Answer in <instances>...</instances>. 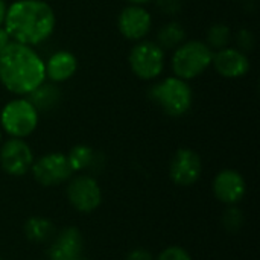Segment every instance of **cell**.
<instances>
[{"label": "cell", "instance_id": "1", "mask_svg": "<svg viewBox=\"0 0 260 260\" xmlns=\"http://www.w3.org/2000/svg\"><path fill=\"white\" fill-rule=\"evenodd\" d=\"M3 24L11 41L37 46L55 30L56 15L44 0H17L8 6Z\"/></svg>", "mask_w": 260, "mask_h": 260}, {"label": "cell", "instance_id": "2", "mask_svg": "<svg viewBox=\"0 0 260 260\" xmlns=\"http://www.w3.org/2000/svg\"><path fill=\"white\" fill-rule=\"evenodd\" d=\"M46 81V69L41 56L21 43L11 41L0 55V82L17 96H27Z\"/></svg>", "mask_w": 260, "mask_h": 260}, {"label": "cell", "instance_id": "3", "mask_svg": "<svg viewBox=\"0 0 260 260\" xmlns=\"http://www.w3.org/2000/svg\"><path fill=\"white\" fill-rule=\"evenodd\" d=\"M149 99L165 114L171 117H181L193 104V91L187 81L169 76L151 87Z\"/></svg>", "mask_w": 260, "mask_h": 260}, {"label": "cell", "instance_id": "4", "mask_svg": "<svg viewBox=\"0 0 260 260\" xmlns=\"http://www.w3.org/2000/svg\"><path fill=\"white\" fill-rule=\"evenodd\" d=\"M213 50L200 40L180 44L172 55V70L177 78L190 81L212 66Z\"/></svg>", "mask_w": 260, "mask_h": 260}, {"label": "cell", "instance_id": "5", "mask_svg": "<svg viewBox=\"0 0 260 260\" xmlns=\"http://www.w3.org/2000/svg\"><path fill=\"white\" fill-rule=\"evenodd\" d=\"M38 111L26 98H17L8 102L0 114V123L9 137L24 139L38 126Z\"/></svg>", "mask_w": 260, "mask_h": 260}, {"label": "cell", "instance_id": "6", "mask_svg": "<svg viewBox=\"0 0 260 260\" xmlns=\"http://www.w3.org/2000/svg\"><path fill=\"white\" fill-rule=\"evenodd\" d=\"M128 62L137 78L152 81L158 78L165 69V50L155 41L140 40L133 46Z\"/></svg>", "mask_w": 260, "mask_h": 260}, {"label": "cell", "instance_id": "7", "mask_svg": "<svg viewBox=\"0 0 260 260\" xmlns=\"http://www.w3.org/2000/svg\"><path fill=\"white\" fill-rule=\"evenodd\" d=\"M30 171L35 181L44 187L62 184L70 180L73 174L67 155L62 152H49L38 160H34Z\"/></svg>", "mask_w": 260, "mask_h": 260}, {"label": "cell", "instance_id": "8", "mask_svg": "<svg viewBox=\"0 0 260 260\" xmlns=\"http://www.w3.org/2000/svg\"><path fill=\"white\" fill-rule=\"evenodd\" d=\"M67 200L81 213H91L102 204L99 183L90 175H78L67 186Z\"/></svg>", "mask_w": 260, "mask_h": 260}, {"label": "cell", "instance_id": "9", "mask_svg": "<svg viewBox=\"0 0 260 260\" xmlns=\"http://www.w3.org/2000/svg\"><path fill=\"white\" fill-rule=\"evenodd\" d=\"M32 163L34 152L23 139L11 137L5 143H2L0 166L6 174L12 177H21L30 171Z\"/></svg>", "mask_w": 260, "mask_h": 260}, {"label": "cell", "instance_id": "10", "mask_svg": "<svg viewBox=\"0 0 260 260\" xmlns=\"http://www.w3.org/2000/svg\"><path fill=\"white\" fill-rule=\"evenodd\" d=\"M203 172V161L198 152L189 148H180L172 157L169 166V177L178 186L195 184Z\"/></svg>", "mask_w": 260, "mask_h": 260}, {"label": "cell", "instance_id": "11", "mask_svg": "<svg viewBox=\"0 0 260 260\" xmlns=\"http://www.w3.org/2000/svg\"><path fill=\"white\" fill-rule=\"evenodd\" d=\"M151 24H152L151 14L142 5L125 6L117 17L119 32L126 40H133V41L145 40V37L151 30Z\"/></svg>", "mask_w": 260, "mask_h": 260}, {"label": "cell", "instance_id": "12", "mask_svg": "<svg viewBox=\"0 0 260 260\" xmlns=\"http://www.w3.org/2000/svg\"><path fill=\"white\" fill-rule=\"evenodd\" d=\"M84 250V236L76 227H67L52 238L49 260H78Z\"/></svg>", "mask_w": 260, "mask_h": 260}, {"label": "cell", "instance_id": "13", "mask_svg": "<svg viewBox=\"0 0 260 260\" xmlns=\"http://www.w3.org/2000/svg\"><path fill=\"white\" fill-rule=\"evenodd\" d=\"M213 192L221 203L229 206H236L245 197L247 192L245 178L235 169H224L215 177Z\"/></svg>", "mask_w": 260, "mask_h": 260}, {"label": "cell", "instance_id": "14", "mask_svg": "<svg viewBox=\"0 0 260 260\" xmlns=\"http://www.w3.org/2000/svg\"><path fill=\"white\" fill-rule=\"evenodd\" d=\"M212 64L221 76L230 79L242 78L250 72V59L247 53L233 47L213 52Z\"/></svg>", "mask_w": 260, "mask_h": 260}, {"label": "cell", "instance_id": "15", "mask_svg": "<svg viewBox=\"0 0 260 260\" xmlns=\"http://www.w3.org/2000/svg\"><path fill=\"white\" fill-rule=\"evenodd\" d=\"M44 69L46 79H49L50 82H66L76 73L78 59L69 50H58L47 59V62H44Z\"/></svg>", "mask_w": 260, "mask_h": 260}, {"label": "cell", "instance_id": "16", "mask_svg": "<svg viewBox=\"0 0 260 260\" xmlns=\"http://www.w3.org/2000/svg\"><path fill=\"white\" fill-rule=\"evenodd\" d=\"M61 90L55 82H43L38 85L34 91L27 94V101L35 107V110L40 111H49L56 108V105L61 101Z\"/></svg>", "mask_w": 260, "mask_h": 260}, {"label": "cell", "instance_id": "17", "mask_svg": "<svg viewBox=\"0 0 260 260\" xmlns=\"http://www.w3.org/2000/svg\"><path fill=\"white\" fill-rule=\"evenodd\" d=\"M24 235L30 242L43 244L52 241V238L55 236V225L46 218L32 216L24 224Z\"/></svg>", "mask_w": 260, "mask_h": 260}, {"label": "cell", "instance_id": "18", "mask_svg": "<svg viewBox=\"0 0 260 260\" xmlns=\"http://www.w3.org/2000/svg\"><path fill=\"white\" fill-rule=\"evenodd\" d=\"M186 40V30L178 21H169L160 27L157 34V44L163 50L177 49Z\"/></svg>", "mask_w": 260, "mask_h": 260}, {"label": "cell", "instance_id": "19", "mask_svg": "<svg viewBox=\"0 0 260 260\" xmlns=\"http://www.w3.org/2000/svg\"><path fill=\"white\" fill-rule=\"evenodd\" d=\"M69 165L73 172L84 171L94 163V151L87 145H76L67 154Z\"/></svg>", "mask_w": 260, "mask_h": 260}, {"label": "cell", "instance_id": "20", "mask_svg": "<svg viewBox=\"0 0 260 260\" xmlns=\"http://www.w3.org/2000/svg\"><path fill=\"white\" fill-rule=\"evenodd\" d=\"M232 40V30L227 24L224 23H216L213 26L209 27L207 30V37H206V44L213 50H221L225 49L229 46Z\"/></svg>", "mask_w": 260, "mask_h": 260}, {"label": "cell", "instance_id": "21", "mask_svg": "<svg viewBox=\"0 0 260 260\" xmlns=\"http://www.w3.org/2000/svg\"><path fill=\"white\" fill-rule=\"evenodd\" d=\"M222 224L230 232H238L244 225V213L236 206H232L227 209V212L222 216Z\"/></svg>", "mask_w": 260, "mask_h": 260}, {"label": "cell", "instance_id": "22", "mask_svg": "<svg viewBox=\"0 0 260 260\" xmlns=\"http://www.w3.org/2000/svg\"><path fill=\"white\" fill-rule=\"evenodd\" d=\"M236 44H238V49L244 53L247 52H251L256 46V37L251 30L248 29H241L238 34H236Z\"/></svg>", "mask_w": 260, "mask_h": 260}, {"label": "cell", "instance_id": "23", "mask_svg": "<svg viewBox=\"0 0 260 260\" xmlns=\"http://www.w3.org/2000/svg\"><path fill=\"white\" fill-rule=\"evenodd\" d=\"M155 260H192V257L187 253V250H184L183 247L172 245L163 250Z\"/></svg>", "mask_w": 260, "mask_h": 260}, {"label": "cell", "instance_id": "24", "mask_svg": "<svg viewBox=\"0 0 260 260\" xmlns=\"http://www.w3.org/2000/svg\"><path fill=\"white\" fill-rule=\"evenodd\" d=\"M157 6L161 12L174 15L181 9V0H157Z\"/></svg>", "mask_w": 260, "mask_h": 260}, {"label": "cell", "instance_id": "25", "mask_svg": "<svg viewBox=\"0 0 260 260\" xmlns=\"http://www.w3.org/2000/svg\"><path fill=\"white\" fill-rule=\"evenodd\" d=\"M126 260H154L152 254L145 250V248H136L133 250L128 256H126Z\"/></svg>", "mask_w": 260, "mask_h": 260}, {"label": "cell", "instance_id": "26", "mask_svg": "<svg viewBox=\"0 0 260 260\" xmlns=\"http://www.w3.org/2000/svg\"><path fill=\"white\" fill-rule=\"evenodd\" d=\"M11 43V38L8 35V32L5 30L3 26H0V55L3 53V50L8 47V44Z\"/></svg>", "mask_w": 260, "mask_h": 260}, {"label": "cell", "instance_id": "27", "mask_svg": "<svg viewBox=\"0 0 260 260\" xmlns=\"http://www.w3.org/2000/svg\"><path fill=\"white\" fill-rule=\"evenodd\" d=\"M6 12H8V5H6V2H5V0H0V26H3V23H5Z\"/></svg>", "mask_w": 260, "mask_h": 260}, {"label": "cell", "instance_id": "28", "mask_svg": "<svg viewBox=\"0 0 260 260\" xmlns=\"http://www.w3.org/2000/svg\"><path fill=\"white\" fill-rule=\"evenodd\" d=\"M129 2V5H146L148 2H151V0H128Z\"/></svg>", "mask_w": 260, "mask_h": 260}, {"label": "cell", "instance_id": "29", "mask_svg": "<svg viewBox=\"0 0 260 260\" xmlns=\"http://www.w3.org/2000/svg\"><path fill=\"white\" fill-rule=\"evenodd\" d=\"M2 140H3V134H2V131H0V145H2Z\"/></svg>", "mask_w": 260, "mask_h": 260}, {"label": "cell", "instance_id": "30", "mask_svg": "<svg viewBox=\"0 0 260 260\" xmlns=\"http://www.w3.org/2000/svg\"><path fill=\"white\" fill-rule=\"evenodd\" d=\"M78 260H85V259H78Z\"/></svg>", "mask_w": 260, "mask_h": 260}, {"label": "cell", "instance_id": "31", "mask_svg": "<svg viewBox=\"0 0 260 260\" xmlns=\"http://www.w3.org/2000/svg\"><path fill=\"white\" fill-rule=\"evenodd\" d=\"M0 260H3V259H2V257H0Z\"/></svg>", "mask_w": 260, "mask_h": 260}]
</instances>
